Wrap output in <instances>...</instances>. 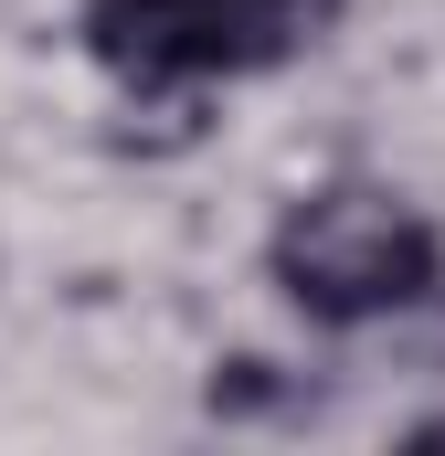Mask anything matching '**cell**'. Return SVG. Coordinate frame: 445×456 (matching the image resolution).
Listing matches in <instances>:
<instances>
[{
  "label": "cell",
  "mask_w": 445,
  "mask_h": 456,
  "mask_svg": "<svg viewBox=\"0 0 445 456\" xmlns=\"http://www.w3.org/2000/svg\"><path fill=\"white\" fill-rule=\"evenodd\" d=\"M265 265H276V287H287L319 330H371V319H403L414 297H435L445 244H435V224H425L403 191H382V181H329V191L287 202Z\"/></svg>",
  "instance_id": "obj_1"
},
{
  "label": "cell",
  "mask_w": 445,
  "mask_h": 456,
  "mask_svg": "<svg viewBox=\"0 0 445 456\" xmlns=\"http://www.w3.org/2000/svg\"><path fill=\"white\" fill-rule=\"evenodd\" d=\"M329 0H85V53L117 86L170 96V86H213L287 64L297 43H319Z\"/></svg>",
  "instance_id": "obj_2"
}]
</instances>
